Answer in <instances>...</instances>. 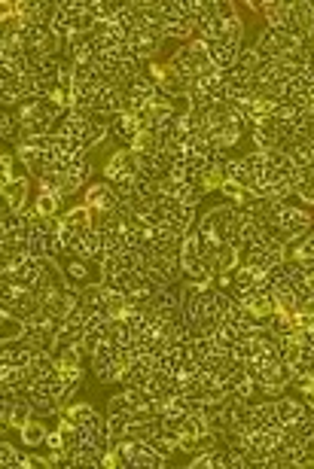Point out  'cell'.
I'll return each instance as SVG.
<instances>
[{"label":"cell","mask_w":314,"mask_h":469,"mask_svg":"<svg viewBox=\"0 0 314 469\" xmlns=\"http://www.w3.org/2000/svg\"><path fill=\"white\" fill-rule=\"evenodd\" d=\"M293 433L302 439V442H311V439H314V415H305L302 421H296L293 423Z\"/></svg>","instance_id":"cell-28"},{"label":"cell","mask_w":314,"mask_h":469,"mask_svg":"<svg viewBox=\"0 0 314 469\" xmlns=\"http://www.w3.org/2000/svg\"><path fill=\"white\" fill-rule=\"evenodd\" d=\"M49 28H52V34H55L61 43H68L70 37H74V19H70L68 12H64V6H61V3H55L52 19H49Z\"/></svg>","instance_id":"cell-11"},{"label":"cell","mask_w":314,"mask_h":469,"mask_svg":"<svg viewBox=\"0 0 314 469\" xmlns=\"http://www.w3.org/2000/svg\"><path fill=\"white\" fill-rule=\"evenodd\" d=\"M107 448H98V445H83L77 451V466H101L104 463Z\"/></svg>","instance_id":"cell-20"},{"label":"cell","mask_w":314,"mask_h":469,"mask_svg":"<svg viewBox=\"0 0 314 469\" xmlns=\"http://www.w3.org/2000/svg\"><path fill=\"white\" fill-rule=\"evenodd\" d=\"M58 208H61V199H58V195L37 192V199H34V210H37L40 217H58Z\"/></svg>","instance_id":"cell-21"},{"label":"cell","mask_w":314,"mask_h":469,"mask_svg":"<svg viewBox=\"0 0 314 469\" xmlns=\"http://www.w3.org/2000/svg\"><path fill=\"white\" fill-rule=\"evenodd\" d=\"M119 195L113 192V186L107 180H101V183H89L86 186V195H83V204L86 208H92V210H104V214H110V210H116L119 208Z\"/></svg>","instance_id":"cell-2"},{"label":"cell","mask_w":314,"mask_h":469,"mask_svg":"<svg viewBox=\"0 0 314 469\" xmlns=\"http://www.w3.org/2000/svg\"><path fill=\"white\" fill-rule=\"evenodd\" d=\"M110 186H113V192L119 195L122 201H128L131 195H135V174H122V177L110 180Z\"/></svg>","instance_id":"cell-25"},{"label":"cell","mask_w":314,"mask_h":469,"mask_svg":"<svg viewBox=\"0 0 314 469\" xmlns=\"http://www.w3.org/2000/svg\"><path fill=\"white\" fill-rule=\"evenodd\" d=\"M3 189V210H28V189H31V177H16V183Z\"/></svg>","instance_id":"cell-7"},{"label":"cell","mask_w":314,"mask_h":469,"mask_svg":"<svg viewBox=\"0 0 314 469\" xmlns=\"http://www.w3.org/2000/svg\"><path fill=\"white\" fill-rule=\"evenodd\" d=\"M89 122L92 119H86V116H77V113H64L61 116V122H58V134L61 137H70V141H83V134H86V128H89Z\"/></svg>","instance_id":"cell-10"},{"label":"cell","mask_w":314,"mask_h":469,"mask_svg":"<svg viewBox=\"0 0 314 469\" xmlns=\"http://www.w3.org/2000/svg\"><path fill=\"white\" fill-rule=\"evenodd\" d=\"M128 427H131V415L128 412H113V415H107V430H110V445H116L122 436L128 433Z\"/></svg>","instance_id":"cell-18"},{"label":"cell","mask_w":314,"mask_h":469,"mask_svg":"<svg viewBox=\"0 0 314 469\" xmlns=\"http://www.w3.org/2000/svg\"><path fill=\"white\" fill-rule=\"evenodd\" d=\"M241 165H244V174L251 177V186L262 177V174H266V168H268L266 156H262V152H257V150H251L247 156H241Z\"/></svg>","instance_id":"cell-16"},{"label":"cell","mask_w":314,"mask_h":469,"mask_svg":"<svg viewBox=\"0 0 314 469\" xmlns=\"http://www.w3.org/2000/svg\"><path fill=\"white\" fill-rule=\"evenodd\" d=\"M141 131L144 128H141V122H137L135 113H119V116H113L110 119V141L122 143V146H128L137 134H141Z\"/></svg>","instance_id":"cell-5"},{"label":"cell","mask_w":314,"mask_h":469,"mask_svg":"<svg viewBox=\"0 0 314 469\" xmlns=\"http://www.w3.org/2000/svg\"><path fill=\"white\" fill-rule=\"evenodd\" d=\"M299 46V43L293 40L290 34L284 31H275V28H262L257 43H253V49L259 52L262 61H277V58H287L293 49Z\"/></svg>","instance_id":"cell-1"},{"label":"cell","mask_w":314,"mask_h":469,"mask_svg":"<svg viewBox=\"0 0 314 469\" xmlns=\"http://www.w3.org/2000/svg\"><path fill=\"white\" fill-rule=\"evenodd\" d=\"M0 463L10 469H31V454H21L12 442H0Z\"/></svg>","instance_id":"cell-13"},{"label":"cell","mask_w":314,"mask_h":469,"mask_svg":"<svg viewBox=\"0 0 314 469\" xmlns=\"http://www.w3.org/2000/svg\"><path fill=\"white\" fill-rule=\"evenodd\" d=\"M168 70H171L174 77L180 79V83H186V89H189V83H193V79L199 77V64H195L193 52L186 49V43L171 55V61H168Z\"/></svg>","instance_id":"cell-4"},{"label":"cell","mask_w":314,"mask_h":469,"mask_svg":"<svg viewBox=\"0 0 314 469\" xmlns=\"http://www.w3.org/2000/svg\"><path fill=\"white\" fill-rule=\"evenodd\" d=\"M31 421H34V406L28 399H19L16 406H12L10 430H19V433H21V427H25V423H31Z\"/></svg>","instance_id":"cell-19"},{"label":"cell","mask_w":314,"mask_h":469,"mask_svg":"<svg viewBox=\"0 0 314 469\" xmlns=\"http://www.w3.org/2000/svg\"><path fill=\"white\" fill-rule=\"evenodd\" d=\"M64 271H68L70 283H79V287H86V283H92L89 259H68V262H64Z\"/></svg>","instance_id":"cell-17"},{"label":"cell","mask_w":314,"mask_h":469,"mask_svg":"<svg viewBox=\"0 0 314 469\" xmlns=\"http://www.w3.org/2000/svg\"><path fill=\"white\" fill-rule=\"evenodd\" d=\"M259 64H262V58H259V52L253 46H247V49H241V52H238V64H235V68H241L244 73H253Z\"/></svg>","instance_id":"cell-24"},{"label":"cell","mask_w":314,"mask_h":469,"mask_svg":"<svg viewBox=\"0 0 314 469\" xmlns=\"http://www.w3.org/2000/svg\"><path fill=\"white\" fill-rule=\"evenodd\" d=\"M113 412H135V406H131V399H128V393L126 390H119V393H113L110 399H107V415H113Z\"/></svg>","instance_id":"cell-27"},{"label":"cell","mask_w":314,"mask_h":469,"mask_svg":"<svg viewBox=\"0 0 314 469\" xmlns=\"http://www.w3.org/2000/svg\"><path fill=\"white\" fill-rule=\"evenodd\" d=\"M238 266H241V250L235 244H229V241H220V244H217V253H214L217 275H229V271H235Z\"/></svg>","instance_id":"cell-9"},{"label":"cell","mask_w":314,"mask_h":469,"mask_svg":"<svg viewBox=\"0 0 314 469\" xmlns=\"http://www.w3.org/2000/svg\"><path fill=\"white\" fill-rule=\"evenodd\" d=\"M43 445H46V451H61L64 448V436H61V430H49V433H46V442H43Z\"/></svg>","instance_id":"cell-29"},{"label":"cell","mask_w":314,"mask_h":469,"mask_svg":"<svg viewBox=\"0 0 314 469\" xmlns=\"http://www.w3.org/2000/svg\"><path fill=\"white\" fill-rule=\"evenodd\" d=\"M12 165H16V152H3V159H0V186L16 183V171H12Z\"/></svg>","instance_id":"cell-26"},{"label":"cell","mask_w":314,"mask_h":469,"mask_svg":"<svg viewBox=\"0 0 314 469\" xmlns=\"http://www.w3.org/2000/svg\"><path fill=\"white\" fill-rule=\"evenodd\" d=\"M61 415L68 417L74 427H89L101 417V412L92 406V402H70V406H61Z\"/></svg>","instance_id":"cell-8"},{"label":"cell","mask_w":314,"mask_h":469,"mask_svg":"<svg viewBox=\"0 0 314 469\" xmlns=\"http://www.w3.org/2000/svg\"><path fill=\"white\" fill-rule=\"evenodd\" d=\"M46 423L40 421V417H34L31 423H25L21 427V442H25V448H40L43 442H46Z\"/></svg>","instance_id":"cell-15"},{"label":"cell","mask_w":314,"mask_h":469,"mask_svg":"<svg viewBox=\"0 0 314 469\" xmlns=\"http://www.w3.org/2000/svg\"><path fill=\"white\" fill-rule=\"evenodd\" d=\"M113 360H116V344L107 341V339L101 341L98 348H95L92 354H89V363H92V372H95V375H98V372H104Z\"/></svg>","instance_id":"cell-14"},{"label":"cell","mask_w":314,"mask_h":469,"mask_svg":"<svg viewBox=\"0 0 314 469\" xmlns=\"http://www.w3.org/2000/svg\"><path fill=\"white\" fill-rule=\"evenodd\" d=\"M290 259H293V262H311V259H314V229L305 234L299 244H293V253H290Z\"/></svg>","instance_id":"cell-23"},{"label":"cell","mask_w":314,"mask_h":469,"mask_svg":"<svg viewBox=\"0 0 314 469\" xmlns=\"http://www.w3.org/2000/svg\"><path fill=\"white\" fill-rule=\"evenodd\" d=\"M28 402L34 406V417H52L61 412V402L52 397L46 381H31V384H28Z\"/></svg>","instance_id":"cell-3"},{"label":"cell","mask_w":314,"mask_h":469,"mask_svg":"<svg viewBox=\"0 0 314 469\" xmlns=\"http://www.w3.org/2000/svg\"><path fill=\"white\" fill-rule=\"evenodd\" d=\"M110 137V122H104V119H92L89 122V128H86V134H83V150L89 152V150H95V146H101Z\"/></svg>","instance_id":"cell-12"},{"label":"cell","mask_w":314,"mask_h":469,"mask_svg":"<svg viewBox=\"0 0 314 469\" xmlns=\"http://www.w3.org/2000/svg\"><path fill=\"white\" fill-rule=\"evenodd\" d=\"M275 406H277V417H281L284 427H293L296 421H302V417L308 415V406H305V399H296V397H290V393L277 397Z\"/></svg>","instance_id":"cell-6"},{"label":"cell","mask_w":314,"mask_h":469,"mask_svg":"<svg viewBox=\"0 0 314 469\" xmlns=\"http://www.w3.org/2000/svg\"><path fill=\"white\" fill-rule=\"evenodd\" d=\"M0 131H3L6 141H19L21 137V126H19L16 110H3V116H0Z\"/></svg>","instance_id":"cell-22"},{"label":"cell","mask_w":314,"mask_h":469,"mask_svg":"<svg viewBox=\"0 0 314 469\" xmlns=\"http://www.w3.org/2000/svg\"><path fill=\"white\" fill-rule=\"evenodd\" d=\"M220 192H223L229 201H241V195H244V186H238V183H223Z\"/></svg>","instance_id":"cell-30"}]
</instances>
